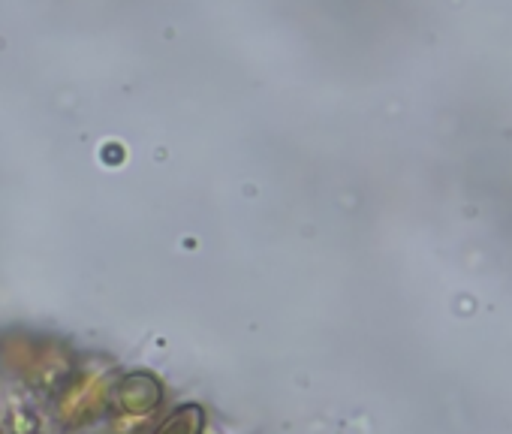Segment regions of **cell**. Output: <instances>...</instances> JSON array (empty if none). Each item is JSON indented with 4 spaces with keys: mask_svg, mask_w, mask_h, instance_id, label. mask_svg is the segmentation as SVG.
Segmentation results:
<instances>
[{
    "mask_svg": "<svg viewBox=\"0 0 512 434\" xmlns=\"http://www.w3.org/2000/svg\"><path fill=\"white\" fill-rule=\"evenodd\" d=\"M163 401V386L154 374L145 371H133L127 374L115 389H112V407L118 413H130V416H145L151 410H157Z\"/></svg>",
    "mask_w": 512,
    "mask_h": 434,
    "instance_id": "obj_1",
    "label": "cell"
},
{
    "mask_svg": "<svg viewBox=\"0 0 512 434\" xmlns=\"http://www.w3.org/2000/svg\"><path fill=\"white\" fill-rule=\"evenodd\" d=\"M202 431H205V410L199 404H184L172 416H166L154 434H202Z\"/></svg>",
    "mask_w": 512,
    "mask_h": 434,
    "instance_id": "obj_2",
    "label": "cell"
}]
</instances>
